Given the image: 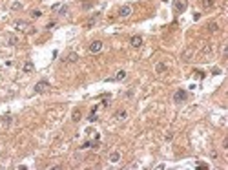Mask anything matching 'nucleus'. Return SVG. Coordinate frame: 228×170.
<instances>
[{
    "label": "nucleus",
    "mask_w": 228,
    "mask_h": 170,
    "mask_svg": "<svg viewBox=\"0 0 228 170\" xmlns=\"http://www.w3.org/2000/svg\"><path fill=\"white\" fill-rule=\"evenodd\" d=\"M214 55V44L212 42H206L202 46V50H201V57L202 60H210V57Z\"/></svg>",
    "instance_id": "nucleus-1"
},
{
    "label": "nucleus",
    "mask_w": 228,
    "mask_h": 170,
    "mask_svg": "<svg viewBox=\"0 0 228 170\" xmlns=\"http://www.w3.org/2000/svg\"><path fill=\"white\" fill-rule=\"evenodd\" d=\"M51 88V84L48 82V81H38L37 84H35V91L37 93H44V91H48Z\"/></svg>",
    "instance_id": "nucleus-2"
},
{
    "label": "nucleus",
    "mask_w": 228,
    "mask_h": 170,
    "mask_svg": "<svg viewBox=\"0 0 228 170\" xmlns=\"http://www.w3.org/2000/svg\"><path fill=\"white\" fill-rule=\"evenodd\" d=\"M186 97H188V93H186L184 90H177V91L173 93V103H184Z\"/></svg>",
    "instance_id": "nucleus-3"
},
{
    "label": "nucleus",
    "mask_w": 228,
    "mask_h": 170,
    "mask_svg": "<svg viewBox=\"0 0 228 170\" xmlns=\"http://www.w3.org/2000/svg\"><path fill=\"white\" fill-rule=\"evenodd\" d=\"M186 0H175V2H173V9L177 11V13H182V11H184L186 9Z\"/></svg>",
    "instance_id": "nucleus-4"
},
{
    "label": "nucleus",
    "mask_w": 228,
    "mask_h": 170,
    "mask_svg": "<svg viewBox=\"0 0 228 170\" xmlns=\"http://www.w3.org/2000/svg\"><path fill=\"white\" fill-rule=\"evenodd\" d=\"M89 51L91 53H99V51H102V42L100 40H93L89 44Z\"/></svg>",
    "instance_id": "nucleus-5"
},
{
    "label": "nucleus",
    "mask_w": 228,
    "mask_h": 170,
    "mask_svg": "<svg viewBox=\"0 0 228 170\" xmlns=\"http://www.w3.org/2000/svg\"><path fill=\"white\" fill-rule=\"evenodd\" d=\"M131 13H133V8H131V6H128V4H126V6H122V8L119 9V17H122V18L130 17Z\"/></svg>",
    "instance_id": "nucleus-6"
},
{
    "label": "nucleus",
    "mask_w": 228,
    "mask_h": 170,
    "mask_svg": "<svg viewBox=\"0 0 228 170\" xmlns=\"http://www.w3.org/2000/svg\"><path fill=\"white\" fill-rule=\"evenodd\" d=\"M130 44H131V48H141L142 46V37L141 35H133L130 39Z\"/></svg>",
    "instance_id": "nucleus-7"
},
{
    "label": "nucleus",
    "mask_w": 228,
    "mask_h": 170,
    "mask_svg": "<svg viewBox=\"0 0 228 170\" xmlns=\"http://www.w3.org/2000/svg\"><path fill=\"white\" fill-rule=\"evenodd\" d=\"M166 70H168V66H166V62H157L155 64V73H166Z\"/></svg>",
    "instance_id": "nucleus-8"
},
{
    "label": "nucleus",
    "mask_w": 228,
    "mask_h": 170,
    "mask_svg": "<svg viewBox=\"0 0 228 170\" xmlns=\"http://www.w3.org/2000/svg\"><path fill=\"white\" fill-rule=\"evenodd\" d=\"M121 159H122V154H121V152H117V150L110 152V161H111V163H119Z\"/></svg>",
    "instance_id": "nucleus-9"
},
{
    "label": "nucleus",
    "mask_w": 228,
    "mask_h": 170,
    "mask_svg": "<svg viewBox=\"0 0 228 170\" xmlns=\"http://www.w3.org/2000/svg\"><path fill=\"white\" fill-rule=\"evenodd\" d=\"M192 55H194V50H192V48H186V50L182 51V60H184V62H190V60H192Z\"/></svg>",
    "instance_id": "nucleus-10"
},
{
    "label": "nucleus",
    "mask_w": 228,
    "mask_h": 170,
    "mask_svg": "<svg viewBox=\"0 0 228 170\" xmlns=\"http://www.w3.org/2000/svg\"><path fill=\"white\" fill-rule=\"evenodd\" d=\"M122 79H126V71L124 70H119L115 75H113L111 79H108V81H122Z\"/></svg>",
    "instance_id": "nucleus-11"
},
{
    "label": "nucleus",
    "mask_w": 228,
    "mask_h": 170,
    "mask_svg": "<svg viewBox=\"0 0 228 170\" xmlns=\"http://www.w3.org/2000/svg\"><path fill=\"white\" fill-rule=\"evenodd\" d=\"M15 28H16L18 31H24V29H28L29 26H28V22H24V20H16V22H15Z\"/></svg>",
    "instance_id": "nucleus-12"
},
{
    "label": "nucleus",
    "mask_w": 228,
    "mask_h": 170,
    "mask_svg": "<svg viewBox=\"0 0 228 170\" xmlns=\"http://www.w3.org/2000/svg\"><path fill=\"white\" fill-rule=\"evenodd\" d=\"M97 18H99V15H91V17L88 18V22H86V29L93 28V26H95V22H97Z\"/></svg>",
    "instance_id": "nucleus-13"
},
{
    "label": "nucleus",
    "mask_w": 228,
    "mask_h": 170,
    "mask_svg": "<svg viewBox=\"0 0 228 170\" xmlns=\"http://www.w3.org/2000/svg\"><path fill=\"white\" fill-rule=\"evenodd\" d=\"M33 70H35L33 62H24V66H22V71H24V73H31Z\"/></svg>",
    "instance_id": "nucleus-14"
},
{
    "label": "nucleus",
    "mask_w": 228,
    "mask_h": 170,
    "mask_svg": "<svg viewBox=\"0 0 228 170\" xmlns=\"http://www.w3.org/2000/svg\"><path fill=\"white\" fill-rule=\"evenodd\" d=\"M77 60H79V55H77L75 51H71L70 55L66 57V62H70V64H73V62H77Z\"/></svg>",
    "instance_id": "nucleus-15"
},
{
    "label": "nucleus",
    "mask_w": 228,
    "mask_h": 170,
    "mask_svg": "<svg viewBox=\"0 0 228 170\" xmlns=\"http://www.w3.org/2000/svg\"><path fill=\"white\" fill-rule=\"evenodd\" d=\"M206 29H208L210 33H215V31L219 29V26H217V22H208V26H206Z\"/></svg>",
    "instance_id": "nucleus-16"
},
{
    "label": "nucleus",
    "mask_w": 228,
    "mask_h": 170,
    "mask_svg": "<svg viewBox=\"0 0 228 170\" xmlns=\"http://www.w3.org/2000/svg\"><path fill=\"white\" fill-rule=\"evenodd\" d=\"M128 117V113H126V110H119L117 113H115V119H119V121H124Z\"/></svg>",
    "instance_id": "nucleus-17"
},
{
    "label": "nucleus",
    "mask_w": 228,
    "mask_h": 170,
    "mask_svg": "<svg viewBox=\"0 0 228 170\" xmlns=\"http://www.w3.org/2000/svg\"><path fill=\"white\" fill-rule=\"evenodd\" d=\"M8 42H9V46H16V44H18V39H16L15 35H9V37H8Z\"/></svg>",
    "instance_id": "nucleus-18"
},
{
    "label": "nucleus",
    "mask_w": 228,
    "mask_h": 170,
    "mask_svg": "<svg viewBox=\"0 0 228 170\" xmlns=\"http://www.w3.org/2000/svg\"><path fill=\"white\" fill-rule=\"evenodd\" d=\"M201 4H202V8H204V9H210V8L214 6V0H202Z\"/></svg>",
    "instance_id": "nucleus-19"
},
{
    "label": "nucleus",
    "mask_w": 228,
    "mask_h": 170,
    "mask_svg": "<svg viewBox=\"0 0 228 170\" xmlns=\"http://www.w3.org/2000/svg\"><path fill=\"white\" fill-rule=\"evenodd\" d=\"M95 110H97V108H93V110H91V113H89V117H88V121H89V123H95V121H97V113H95Z\"/></svg>",
    "instance_id": "nucleus-20"
},
{
    "label": "nucleus",
    "mask_w": 228,
    "mask_h": 170,
    "mask_svg": "<svg viewBox=\"0 0 228 170\" xmlns=\"http://www.w3.org/2000/svg\"><path fill=\"white\" fill-rule=\"evenodd\" d=\"M73 123H79V121H80V110H73Z\"/></svg>",
    "instance_id": "nucleus-21"
},
{
    "label": "nucleus",
    "mask_w": 228,
    "mask_h": 170,
    "mask_svg": "<svg viewBox=\"0 0 228 170\" xmlns=\"http://www.w3.org/2000/svg\"><path fill=\"white\" fill-rule=\"evenodd\" d=\"M38 17H42V11L40 9H33L31 11V18H38Z\"/></svg>",
    "instance_id": "nucleus-22"
},
{
    "label": "nucleus",
    "mask_w": 228,
    "mask_h": 170,
    "mask_svg": "<svg viewBox=\"0 0 228 170\" xmlns=\"http://www.w3.org/2000/svg\"><path fill=\"white\" fill-rule=\"evenodd\" d=\"M66 13H68V6H60V8H58V15H62V17H64Z\"/></svg>",
    "instance_id": "nucleus-23"
},
{
    "label": "nucleus",
    "mask_w": 228,
    "mask_h": 170,
    "mask_svg": "<svg viewBox=\"0 0 228 170\" xmlns=\"http://www.w3.org/2000/svg\"><path fill=\"white\" fill-rule=\"evenodd\" d=\"M172 137H173V132H168V134H164V139H166V141H172Z\"/></svg>",
    "instance_id": "nucleus-24"
},
{
    "label": "nucleus",
    "mask_w": 228,
    "mask_h": 170,
    "mask_svg": "<svg viewBox=\"0 0 228 170\" xmlns=\"http://www.w3.org/2000/svg\"><path fill=\"white\" fill-rule=\"evenodd\" d=\"M11 8H13V9H20V8H22V4H20V2H13V6H11Z\"/></svg>",
    "instance_id": "nucleus-25"
},
{
    "label": "nucleus",
    "mask_w": 228,
    "mask_h": 170,
    "mask_svg": "<svg viewBox=\"0 0 228 170\" xmlns=\"http://www.w3.org/2000/svg\"><path fill=\"white\" fill-rule=\"evenodd\" d=\"M11 121H13V119H11L9 115H6V119H4V123H6V125H9V123H11Z\"/></svg>",
    "instance_id": "nucleus-26"
},
{
    "label": "nucleus",
    "mask_w": 228,
    "mask_h": 170,
    "mask_svg": "<svg viewBox=\"0 0 228 170\" xmlns=\"http://www.w3.org/2000/svg\"><path fill=\"white\" fill-rule=\"evenodd\" d=\"M212 73H214V75H219V73H221V70H219V68H214Z\"/></svg>",
    "instance_id": "nucleus-27"
}]
</instances>
